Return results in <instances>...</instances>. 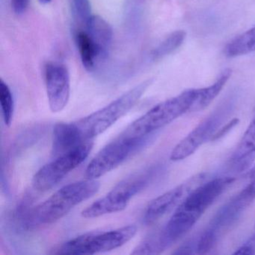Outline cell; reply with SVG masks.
I'll return each mask as SVG.
<instances>
[{
  "label": "cell",
  "instance_id": "obj_25",
  "mask_svg": "<svg viewBox=\"0 0 255 255\" xmlns=\"http://www.w3.org/2000/svg\"><path fill=\"white\" fill-rule=\"evenodd\" d=\"M249 180H250L249 184L252 185V186L255 188V165L252 168V169L251 170L250 172H249Z\"/></svg>",
  "mask_w": 255,
  "mask_h": 255
},
{
  "label": "cell",
  "instance_id": "obj_20",
  "mask_svg": "<svg viewBox=\"0 0 255 255\" xmlns=\"http://www.w3.org/2000/svg\"><path fill=\"white\" fill-rule=\"evenodd\" d=\"M0 104L5 125L9 127L14 117V101L11 89L3 80L0 82Z\"/></svg>",
  "mask_w": 255,
  "mask_h": 255
},
{
  "label": "cell",
  "instance_id": "obj_22",
  "mask_svg": "<svg viewBox=\"0 0 255 255\" xmlns=\"http://www.w3.org/2000/svg\"><path fill=\"white\" fill-rule=\"evenodd\" d=\"M74 10L79 20L85 23L92 16L89 0H74Z\"/></svg>",
  "mask_w": 255,
  "mask_h": 255
},
{
  "label": "cell",
  "instance_id": "obj_3",
  "mask_svg": "<svg viewBox=\"0 0 255 255\" xmlns=\"http://www.w3.org/2000/svg\"><path fill=\"white\" fill-rule=\"evenodd\" d=\"M197 97V89H189L153 107L134 121L122 134L128 136H144L174 122L190 112Z\"/></svg>",
  "mask_w": 255,
  "mask_h": 255
},
{
  "label": "cell",
  "instance_id": "obj_15",
  "mask_svg": "<svg viewBox=\"0 0 255 255\" xmlns=\"http://www.w3.org/2000/svg\"><path fill=\"white\" fill-rule=\"evenodd\" d=\"M88 35L99 50L101 58H105L113 42L111 26L102 17L92 15L86 23Z\"/></svg>",
  "mask_w": 255,
  "mask_h": 255
},
{
  "label": "cell",
  "instance_id": "obj_8",
  "mask_svg": "<svg viewBox=\"0 0 255 255\" xmlns=\"http://www.w3.org/2000/svg\"><path fill=\"white\" fill-rule=\"evenodd\" d=\"M228 107H222L204 119L175 146L170 159L172 161L186 159L195 153L207 140H211L213 134L219 129L221 124L228 116Z\"/></svg>",
  "mask_w": 255,
  "mask_h": 255
},
{
  "label": "cell",
  "instance_id": "obj_24",
  "mask_svg": "<svg viewBox=\"0 0 255 255\" xmlns=\"http://www.w3.org/2000/svg\"><path fill=\"white\" fill-rule=\"evenodd\" d=\"M29 0H11V6L17 14H23L27 9Z\"/></svg>",
  "mask_w": 255,
  "mask_h": 255
},
{
  "label": "cell",
  "instance_id": "obj_4",
  "mask_svg": "<svg viewBox=\"0 0 255 255\" xmlns=\"http://www.w3.org/2000/svg\"><path fill=\"white\" fill-rule=\"evenodd\" d=\"M155 171L154 168H151L135 173L122 180L107 195L83 210L82 216L86 219H93L123 211L128 207L130 200L148 185Z\"/></svg>",
  "mask_w": 255,
  "mask_h": 255
},
{
  "label": "cell",
  "instance_id": "obj_7",
  "mask_svg": "<svg viewBox=\"0 0 255 255\" xmlns=\"http://www.w3.org/2000/svg\"><path fill=\"white\" fill-rule=\"evenodd\" d=\"M93 144L91 140L86 141L76 148L54 157L53 161L41 167L32 178L34 189L38 192H47L53 189L86 160Z\"/></svg>",
  "mask_w": 255,
  "mask_h": 255
},
{
  "label": "cell",
  "instance_id": "obj_13",
  "mask_svg": "<svg viewBox=\"0 0 255 255\" xmlns=\"http://www.w3.org/2000/svg\"><path fill=\"white\" fill-rule=\"evenodd\" d=\"M255 159V119L245 132L241 141L230 159L231 168L243 172L253 164Z\"/></svg>",
  "mask_w": 255,
  "mask_h": 255
},
{
  "label": "cell",
  "instance_id": "obj_19",
  "mask_svg": "<svg viewBox=\"0 0 255 255\" xmlns=\"http://www.w3.org/2000/svg\"><path fill=\"white\" fill-rule=\"evenodd\" d=\"M186 36V34L184 31L179 30L172 32L152 51V59L153 60H159L171 54L182 45Z\"/></svg>",
  "mask_w": 255,
  "mask_h": 255
},
{
  "label": "cell",
  "instance_id": "obj_16",
  "mask_svg": "<svg viewBox=\"0 0 255 255\" xmlns=\"http://www.w3.org/2000/svg\"><path fill=\"white\" fill-rule=\"evenodd\" d=\"M231 69H226L211 86L197 89V97L190 112H198L208 107L218 96L231 76Z\"/></svg>",
  "mask_w": 255,
  "mask_h": 255
},
{
  "label": "cell",
  "instance_id": "obj_10",
  "mask_svg": "<svg viewBox=\"0 0 255 255\" xmlns=\"http://www.w3.org/2000/svg\"><path fill=\"white\" fill-rule=\"evenodd\" d=\"M45 84L52 113L62 111L68 104L71 95V80L68 68L61 64H48L45 68Z\"/></svg>",
  "mask_w": 255,
  "mask_h": 255
},
{
  "label": "cell",
  "instance_id": "obj_6",
  "mask_svg": "<svg viewBox=\"0 0 255 255\" xmlns=\"http://www.w3.org/2000/svg\"><path fill=\"white\" fill-rule=\"evenodd\" d=\"M137 227L127 225L108 231L86 233L64 243L56 254L58 255H95L110 252L132 240L137 233Z\"/></svg>",
  "mask_w": 255,
  "mask_h": 255
},
{
  "label": "cell",
  "instance_id": "obj_23",
  "mask_svg": "<svg viewBox=\"0 0 255 255\" xmlns=\"http://www.w3.org/2000/svg\"><path fill=\"white\" fill-rule=\"evenodd\" d=\"M239 120L237 119H233L231 122H228V124L222 127V128H219L217 131L213 134V137H212L211 140L215 141V140L219 139V138L223 137L224 135H226L232 128H234L236 125L238 124Z\"/></svg>",
  "mask_w": 255,
  "mask_h": 255
},
{
  "label": "cell",
  "instance_id": "obj_18",
  "mask_svg": "<svg viewBox=\"0 0 255 255\" xmlns=\"http://www.w3.org/2000/svg\"><path fill=\"white\" fill-rule=\"evenodd\" d=\"M255 51V26L231 41L225 49L228 57H237Z\"/></svg>",
  "mask_w": 255,
  "mask_h": 255
},
{
  "label": "cell",
  "instance_id": "obj_12",
  "mask_svg": "<svg viewBox=\"0 0 255 255\" xmlns=\"http://www.w3.org/2000/svg\"><path fill=\"white\" fill-rule=\"evenodd\" d=\"M234 181L232 177H218L207 183H201L194 189L182 203L189 208L204 214Z\"/></svg>",
  "mask_w": 255,
  "mask_h": 255
},
{
  "label": "cell",
  "instance_id": "obj_14",
  "mask_svg": "<svg viewBox=\"0 0 255 255\" xmlns=\"http://www.w3.org/2000/svg\"><path fill=\"white\" fill-rule=\"evenodd\" d=\"M86 142L74 123H58L53 129L52 155L54 157L64 154Z\"/></svg>",
  "mask_w": 255,
  "mask_h": 255
},
{
  "label": "cell",
  "instance_id": "obj_5",
  "mask_svg": "<svg viewBox=\"0 0 255 255\" xmlns=\"http://www.w3.org/2000/svg\"><path fill=\"white\" fill-rule=\"evenodd\" d=\"M152 135L128 136L121 134L91 160L85 172L86 178L97 180L113 171L141 150L150 141Z\"/></svg>",
  "mask_w": 255,
  "mask_h": 255
},
{
  "label": "cell",
  "instance_id": "obj_1",
  "mask_svg": "<svg viewBox=\"0 0 255 255\" xmlns=\"http://www.w3.org/2000/svg\"><path fill=\"white\" fill-rule=\"evenodd\" d=\"M100 187L99 181L87 178L63 186L26 214L25 225L32 228L57 222L76 206L98 193Z\"/></svg>",
  "mask_w": 255,
  "mask_h": 255
},
{
  "label": "cell",
  "instance_id": "obj_21",
  "mask_svg": "<svg viewBox=\"0 0 255 255\" xmlns=\"http://www.w3.org/2000/svg\"><path fill=\"white\" fill-rule=\"evenodd\" d=\"M217 233L208 228L198 238H195V254L206 255L216 246L218 240Z\"/></svg>",
  "mask_w": 255,
  "mask_h": 255
},
{
  "label": "cell",
  "instance_id": "obj_26",
  "mask_svg": "<svg viewBox=\"0 0 255 255\" xmlns=\"http://www.w3.org/2000/svg\"><path fill=\"white\" fill-rule=\"evenodd\" d=\"M39 2H41V4H48L51 2V0H39Z\"/></svg>",
  "mask_w": 255,
  "mask_h": 255
},
{
  "label": "cell",
  "instance_id": "obj_17",
  "mask_svg": "<svg viewBox=\"0 0 255 255\" xmlns=\"http://www.w3.org/2000/svg\"><path fill=\"white\" fill-rule=\"evenodd\" d=\"M77 44L83 66L88 71H93L97 59L101 58L98 47L86 32L77 34Z\"/></svg>",
  "mask_w": 255,
  "mask_h": 255
},
{
  "label": "cell",
  "instance_id": "obj_9",
  "mask_svg": "<svg viewBox=\"0 0 255 255\" xmlns=\"http://www.w3.org/2000/svg\"><path fill=\"white\" fill-rule=\"evenodd\" d=\"M204 179V174H197L153 199L146 208L143 222L146 225H150L157 222L177 204H180L194 189L203 183Z\"/></svg>",
  "mask_w": 255,
  "mask_h": 255
},
{
  "label": "cell",
  "instance_id": "obj_2",
  "mask_svg": "<svg viewBox=\"0 0 255 255\" xmlns=\"http://www.w3.org/2000/svg\"><path fill=\"white\" fill-rule=\"evenodd\" d=\"M150 84L151 80H145L101 110L74 122L83 139L90 141L111 128L133 108Z\"/></svg>",
  "mask_w": 255,
  "mask_h": 255
},
{
  "label": "cell",
  "instance_id": "obj_11",
  "mask_svg": "<svg viewBox=\"0 0 255 255\" xmlns=\"http://www.w3.org/2000/svg\"><path fill=\"white\" fill-rule=\"evenodd\" d=\"M255 199V188L249 183L240 193L219 209L216 216L212 219L209 228L218 234L224 230L228 229L241 217L243 213Z\"/></svg>",
  "mask_w": 255,
  "mask_h": 255
}]
</instances>
